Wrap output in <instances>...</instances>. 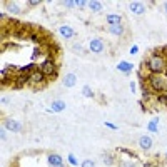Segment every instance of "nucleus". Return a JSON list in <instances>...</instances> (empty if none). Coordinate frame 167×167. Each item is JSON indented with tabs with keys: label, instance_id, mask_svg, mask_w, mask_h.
I'll use <instances>...</instances> for the list:
<instances>
[{
	"label": "nucleus",
	"instance_id": "10",
	"mask_svg": "<svg viewBox=\"0 0 167 167\" xmlns=\"http://www.w3.org/2000/svg\"><path fill=\"white\" fill-rule=\"evenodd\" d=\"M139 145H140L142 149H144V151H147V149L152 147V139H151L149 136H142L140 140H139Z\"/></svg>",
	"mask_w": 167,
	"mask_h": 167
},
{
	"label": "nucleus",
	"instance_id": "13",
	"mask_svg": "<svg viewBox=\"0 0 167 167\" xmlns=\"http://www.w3.org/2000/svg\"><path fill=\"white\" fill-rule=\"evenodd\" d=\"M49 164L50 165H60L62 164V157L59 154H50L49 155Z\"/></svg>",
	"mask_w": 167,
	"mask_h": 167
},
{
	"label": "nucleus",
	"instance_id": "27",
	"mask_svg": "<svg viewBox=\"0 0 167 167\" xmlns=\"http://www.w3.org/2000/svg\"><path fill=\"white\" fill-rule=\"evenodd\" d=\"M69 161H70V164H74V165L77 164V161H75V157H74V155H70V157H69Z\"/></svg>",
	"mask_w": 167,
	"mask_h": 167
},
{
	"label": "nucleus",
	"instance_id": "2",
	"mask_svg": "<svg viewBox=\"0 0 167 167\" xmlns=\"http://www.w3.org/2000/svg\"><path fill=\"white\" fill-rule=\"evenodd\" d=\"M149 87H151L152 90H155V92H164L167 89V84H165V80L162 79V77L152 74V75L149 77Z\"/></svg>",
	"mask_w": 167,
	"mask_h": 167
},
{
	"label": "nucleus",
	"instance_id": "19",
	"mask_svg": "<svg viewBox=\"0 0 167 167\" xmlns=\"http://www.w3.org/2000/svg\"><path fill=\"white\" fill-rule=\"evenodd\" d=\"M151 132H157V119H154V120H151L149 122V127H147Z\"/></svg>",
	"mask_w": 167,
	"mask_h": 167
},
{
	"label": "nucleus",
	"instance_id": "21",
	"mask_svg": "<svg viewBox=\"0 0 167 167\" xmlns=\"http://www.w3.org/2000/svg\"><path fill=\"white\" fill-rule=\"evenodd\" d=\"M32 69L35 70V65H34V64H30V65H25V67H22V69H20V72H22V74H24V72H30Z\"/></svg>",
	"mask_w": 167,
	"mask_h": 167
},
{
	"label": "nucleus",
	"instance_id": "29",
	"mask_svg": "<svg viewBox=\"0 0 167 167\" xmlns=\"http://www.w3.org/2000/svg\"><path fill=\"white\" fill-rule=\"evenodd\" d=\"M77 5L84 7V5H87V2H84V0H79V2H77Z\"/></svg>",
	"mask_w": 167,
	"mask_h": 167
},
{
	"label": "nucleus",
	"instance_id": "31",
	"mask_svg": "<svg viewBox=\"0 0 167 167\" xmlns=\"http://www.w3.org/2000/svg\"><path fill=\"white\" fill-rule=\"evenodd\" d=\"M52 167H64V164H60V165H52Z\"/></svg>",
	"mask_w": 167,
	"mask_h": 167
},
{
	"label": "nucleus",
	"instance_id": "24",
	"mask_svg": "<svg viewBox=\"0 0 167 167\" xmlns=\"http://www.w3.org/2000/svg\"><path fill=\"white\" fill-rule=\"evenodd\" d=\"M72 49H74V50H75L77 52V54H82V45H80V44H75V45H72Z\"/></svg>",
	"mask_w": 167,
	"mask_h": 167
},
{
	"label": "nucleus",
	"instance_id": "20",
	"mask_svg": "<svg viewBox=\"0 0 167 167\" xmlns=\"http://www.w3.org/2000/svg\"><path fill=\"white\" fill-rule=\"evenodd\" d=\"M82 94L85 95V97H94V92H92V89L87 87V85H85V87L82 89Z\"/></svg>",
	"mask_w": 167,
	"mask_h": 167
},
{
	"label": "nucleus",
	"instance_id": "8",
	"mask_svg": "<svg viewBox=\"0 0 167 167\" xmlns=\"http://www.w3.org/2000/svg\"><path fill=\"white\" fill-rule=\"evenodd\" d=\"M59 32H60V35H62L64 38H70V37H74V35H75L74 28H70V27H67V25H62Z\"/></svg>",
	"mask_w": 167,
	"mask_h": 167
},
{
	"label": "nucleus",
	"instance_id": "22",
	"mask_svg": "<svg viewBox=\"0 0 167 167\" xmlns=\"http://www.w3.org/2000/svg\"><path fill=\"white\" fill-rule=\"evenodd\" d=\"M62 3H64L65 7H69V9H72V7H75V5H77L75 0H67V2H62Z\"/></svg>",
	"mask_w": 167,
	"mask_h": 167
},
{
	"label": "nucleus",
	"instance_id": "4",
	"mask_svg": "<svg viewBox=\"0 0 167 167\" xmlns=\"http://www.w3.org/2000/svg\"><path fill=\"white\" fill-rule=\"evenodd\" d=\"M28 82L30 84H42L45 80V74L42 72V70H34V72L30 74V75H28Z\"/></svg>",
	"mask_w": 167,
	"mask_h": 167
},
{
	"label": "nucleus",
	"instance_id": "15",
	"mask_svg": "<svg viewBox=\"0 0 167 167\" xmlns=\"http://www.w3.org/2000/svg\"><path fill=\"white\" fill-rule=\"evenodd\" d=\"M65 109V102L64 100H54L52 102V111L54 112H60V111H64Z\"/></svg>",
	"mask_w": 167,
	"mask_h": 167
},
{
	"label": "nucleus",
	"instance_id": "25",
	"mask_svg": "<svg viewBox=\"0 0 167 167\" xmlns=\"http://www.w3.org/2000/svg\"><path fill=\"white\" fill-rule=\"evenodd\" d=\"M95 164H94V161H90V159H89V161H84L82 162V167H94Z\"/></svg>",
	"mask_w": 167,
	"mask_h": 167
},
{
	"label": "nucleus",
	"instance_id": "26",
	"mask_svg": "<svg viewBox=\"0 0 167 167\" xmlns=\"http://www.w3.org/2000/svg\"><path fill=\"white\" fill-rule=\"evenodd\" d=\"M28 5H30V7H34V5H38V3H40V0H28Z\"/></svg>",
	"mask_w": 167,
	"mask_h": 167
},
{
	"label": "nucleus",
	"instance_id": "9",
	"mask_svg": "<svg viewBox=\"0 0 167 167\" xmlns=\"http://www.w3.org/2000/svg\"><path fill=\"white\" fill-rule=\"evenodd\" d=\"M75 82H77L75 74H67V75L64 77V85H65V87H74Z\"/></svg>",
	"mask_w": 167,
	"mask_h": 167
},
{
	"label": "nucleus",
	"instance_id": "28",
	"mask_svg": "<svg viewBox=\"0 0 167 167\" xmlns=\"http://www.w3.org/2000/svg\"><path fill=\"white\" fill-rule=\"evenodd\" d=\"M105 125H107V127H109V129H114V130H115V129H117V127H115V125H114V124H111V122H107V124H105Z\"/></svg>",
	"mask_w": 167,
	"mask_h": 167
},
{
	"label": "nucleus",
	"instance_id": "32",
	"mask_svg": "<svg viewBox=\"0 0 167 167\" xmlns=\"http://www.w3.org/2000/svg\"><path fill=\"white\" fill-rule=\"evenodd\" d=\"M164 7H165V12H167V2H165V5H164Z\"/></svg>",
	"mask_w": 167,
	"mask_h": 167
},
{
	"label": "nucleus",
	"instance_id": "23",
	"mask_svg": "<svg viewBox=\"0 0 167 167\" xmlns=\"http://www.w3.org/2000/svg\"><path fill=\"white\" fill-rule=\"evenodd\" d=\"M104 161H105V164L107 165H111V164H114V159L111 157L109 154H104Z\"/></svg>",
	"mask_w": 167,
	"mask_h": 167
},
{
	"label": "nucleus",
	"instance_id": "14",
	"mask_svg": "<svg viewBox=\"0 0 167 167\" xmlns=\"http://www.w3.org/2000/svg\"><path fill=\"white\" fill-rule=\"evenodd\" d=\"M109 32L114 35H122L124 34V25L120 24V25H109Z\"/></svg>",
	"mask_w": 167,
	"mask_h": 167
},
{
	"label": "nucleus",
	"instance_id": "17",
	"mask_svg": "<svg viewBox=\"0 0 167 167\" xmlns=\"http://www.w3.org/2000/svg\"><path fill=\"white\" fill-rule=\"evenodd\" d=\"M117 69L122 70V72H130V70H132V65H130V64H125V62H120L119 65H117Z\"/></svg>",
	"mask_w": 167,
	"mask_h": 167
},
{
	"label": "nucleus",
	"instance_id": "5",
	"mask_svg": "<svg viewBox=\"0 0 167 167\" xmlns=\"http://www.w3.org/2000/svg\"><path fill=\"white\" fill-rule=\"evenodd\" d=\"M89 49H90L92 52H95V54L104 52V42H102L100 38H92L90 44H89Z\"/></svg>",
	"mask_w": 167,
	"mask_h": 167
},
{
	"label": "nucleus",
	"instance_id": "6",
	"mask_svg": "<svg viewBox=\"0 0 167 167\" xmlns=\"http://www.w3.org/2000/svg\"><path fill=\"white\" fill-rule=\"evenodd\" d=\"M3 125H5L9 130H12V132H20V130H22V124L17 122V120H13V119H7L5 122H3Z\"/></svg>",
	"mask_w": 167,
	"mask_h": 167
},
{
	"label": "nucleus",
	"instance_id": "16",
	"mask_svg": "<svg viewBox=\"0 0 167 167\" xmlns=\"http://www.w3.org/2000/svg\"><path fill=\"white\" fill-rule=\"evenodd\" d=\"M87 5H89V9H90L92 12H100V10L104 9V5H102V2H89Z\"/></svg>",
	"mask_w": 167,
	"mask_h": 167
},
{
	"label": "nucleus",
	"instance_id": "18",
	"mask_svg": "<svg viewBox=\"0 0 167 167\" xmlns=\"http://www.w3.org/2000/svg\"><path fill=\"white\" fill-rule=\"evenodd\" d=\"M7 9H9L12 13H20L19 5H17V3H13V2H9V3H7Z\"/></svg>",
	"mask_w": 167,
	"mask_h": 167
},
{
	"label": "nucleus",
	"instance_id": "30",
	"mask_svg": "<svg viewBox=\"0 0 167 167\" xmlns=\"http://www.w3.org/2000/svg\"><path fill=\"white\" fill-rule=\"evenodd\" d=\"M124 167H137V165H134V164H124Z\"/></svg>",
	"mask_w": 167,
	"mask_h": 167
},
{
	"label": "nucleus",
	"instance_id": "7",
	"mask_svg": "<svg viewBox=\"0 0 167 167\" xmlns=\"http://www.w3.org/2000/svg\"><path fill=\"white\" fill-rule=\"evenodd\" d=\"M129 9H130V12H134V13H144L145 12V5L144 3H140V2H132L129 5Z\"/></svg>",
	"mask_w": 167,
	"mask_h": 167
},
{
	"label": "nucleus",
	"instance_id": "12",
	"mask_svg": "<svg viewBox=\"0 0 167 167\" xmlns=\"http://www.w3.org/2000/svg\"><path fill=\"white\" fill-rule=\"evenodd\" d=\"M28 80H30V79H28V77L25 75V74H20V75H17V80H15V87H17V89H20V87H22V85H25V84L28 82Z\"/></svg>",
	"mask_w": 167,
	"mask_h": 167
},
{
	"label": "nucleus",
	"instance_id": "3",
	"mask_svg": "<svg viewBox=\"0 0 167 167\" xmlns=\"http://www.w3.org/2000/svg\"><path fill=\"white\" fill-rule=\"evenodd\" d=\"M40 70L45 74V75H55L57 67H55V64L52 62V59H47V60H44V62H42Z\"/></svg>",
	"mask_w": 167,
	"mask_h": 167
},
{
	"label": "nucleus",
	"instance_id": "1",
	"mask_svg": "<svg viewBox=\"0 0 167 167\" xmlns=\"http://www.w3.org/2000/svg\"><path fill=\"white\" fill-rule=\"evenodd\" d=\"M147 67L152 74H159L165 70V59L162 55H152L151 59L147 60Z\"/></svg>",
	"mask_w": 167,
	"mask_h": 167
},
{
	"label": "nucleus",
	"instance_id": "11",
	"mask_svg": "<svg viewBox=\"0 0 167 167\" xmlns=\"http://www.w3.org/2000/svg\"><path fill=\"white\" fill-rule=\"evenodd\" d=\"M107 22H109V25H120L122 19H120V15H115V13H109V15H107Z\"/></svg>",
	"mask_w": 167,
	"mask_h": 167
}]
</instances>
